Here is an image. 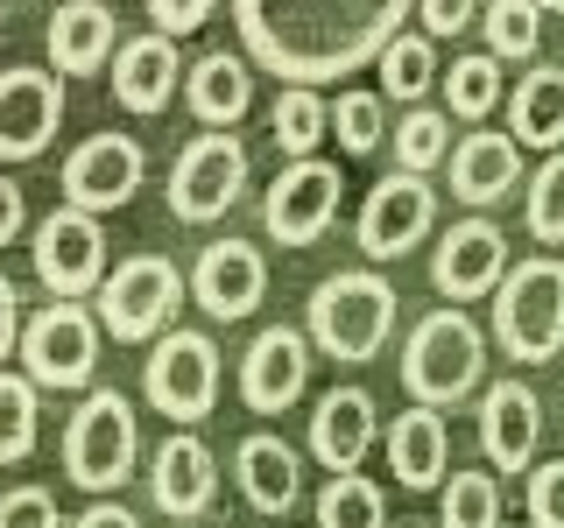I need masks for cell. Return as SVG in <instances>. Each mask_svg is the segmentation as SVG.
Returning <instances> with one entry per match:
<instances>
[{"mask_svg": "<svg viewBox=\"0 0 564 528\" xmlns=\"http://www.w3.org/2000/svg\"><path fill=\"white\" fill-rule=\"evenodd\" d=\"M416 0H234L240 43L261 70L290 85L352 78L402 35Z\"/></svg>", "mask_w": 564, "mask_h": 528, "instance_id": "6da1fadb", "label": "cell"}, {"mask_svg": "<svg viewBox=\"0 0 564 528\" xmlns=\"http://www.w3.org/2000/svg\"><path fill=\"white\" fill-rule=\"evenodd\" d=\"M487 381V331L473 324L458 304H437L410 324V345H402V387L423 409H452L473 387Z\"/></svg>", "mask_w": 564, "mask_h": 528, "instance_id": "7a4b0ae2", "label": "cell"}, {"mask_svg": "<svg viewBox=\"0 0 564 528\" xmlns=\"http://www.w3.org/2000/svg\"><path fill=\"white\" fill-rule=\"evenodd\" d=\"M141 465V416L120 387H85V402L64 422V480L113 501Z\"/></svg>", "mask_w": 564, "mask_h": 528, "instance_id": "3957f363", "label": "cell"}, {"mask_svg": "<svg viewBox=\"0 0 564 528\" xmlns=\"http://www.w3.org/2000/svg\"><path fill=\"white\" fill-rule=\"evenodd\" d=\"M395 331V282L375 268H339L311 289V345L325 360L367 366Z\"/></svg>", "mask_w": 564, "mask_h": 528, "instance_id": "277c9868", "label": "cell"}, {"mask_svg": "<svg viewBox=\"0 0 564 528\" xmlns=\"http://www.w3.org/2000/svg\"><path fill=\"white\" fill-rule=\"evenodd\" d=\"M494 339L522 366H543L564 352V261L557 254H529L508 268V282L494 289Z\"/></svg>", "mask_w": 564, "mask_h": 528, "instance_id": "5b68a950", "label": "cell"}, {"mask_svg": "<svg viewBox=\"0 0 564 528\" xmlns=\"http://www.w3.org/2000/svg\"><path fill=\"white\" fill-rule=\"evenodd\" d=\"M184 268L170 254H128L113 261V275L99 282V324L113 331L120 345H155L163 331H176V310H184Z\"/></svg>", "mask_w": 564, "mask_h": 528, "instance_id": "8992f818", "label": "cell"}, {"mask_svg": "<svg viewBox=\"0 0 564 528\" xmlns=\"http://www.w3.org/2000/svg\"><path fill=\"white\" fill-rule=\"evenodd\" d=\"M99 310L70 304V296H57V304H43L22 324V374L35 387H57V395H70V387H93L99 374Z\"/></svg>", "mask_w": 564, "mask_h": 528, "instance_id": "52a82bcc", "label": "cell"}, {"mask_svg": "<svg viewBox=\"0 0 564 528\" xmlns=\"http://www.w3.org/2000/svg\"><path fill=\"white\" fill-rule=\"evenodd\" d=\"M240 190H247V148H240L234 128H205V134H191L184 148H176V163H170V211L184 226L226 219V211L240 205Z\"/></svg>", "mask_w": 564, "mask_h": 528, "instance_id": "ba28073f", "label": "cell"}, {"mask_svg": "<svg viewBox=\"0 0 564 528\" xmlns=\"http://www.w3.org/2000/svg\"><path fill=\"white\" fill-rule=\"evenodd\" d=\"M141 395L170 422L212 416V402H219V345H212L205 331H184V324L163 331V339L149 345V360H141Z\"/></svg>", "mask_w": 564, "mask_h": 528, "instance_id": "9c48e42d", "label": "cell"}, {"mask_svg": "<svg viewBox=\"0 0 564 528\" xmlns=\"http://www.w3.org/2000/svg\"><path fill=\"white\" fill-rule=\"evenodd\" d=\"M29 261H35V282H43L50 296H70V304L99 296V282L113 275V268H106V226H99V211L57 205L50 219H35Z\"/></svg>", "mask_w": 564, "mask_h": 528, "instance_id": "30bf717a", "label": "cell"}, {"mask_svg": "<svg viewBox=\"0 0 564 528\" xmlns=\"http://www.w3.org/2000/svg\"><path fill=\"white\" fill-rule=\"evenodd\" d=\"M431 226H437V190H431V176L388 169L381 184L367 190L360 219H352V240H360L367 261H402L410 246L431 240Z\"/></svg>", "mask_w": 564, "mask_h": 528, "instance_id": "8fae6325", "label": "cell"}, {"mask_svg": "<svg viewBox=\"0 0 564 528\" xmlns=\"http://www.w3.org/2000/svg\"><path fill=\"white\" fill-rule=\"evenodd\" d=\"M339 190H346V176H339V163H325V155L282 163V176L269 184V198H261V226H269V240L275 246L325 240L332 219H339Z\"/></svg>", "mask_w": 564, "mask_h": 528, "instance_id": "7c38bea8", "label": "cell"}, {"mask_svg": "<svg viewBox=\"0 0 564 528\" xmlns=\"http://www.w3.org/2000/svg\"><path fill=\"white\" fill-rule=\"evenodd\" d=\"M149 176V148L134 134H85L78 148L64 155V205L78 211H120Z\"/></svg>", "mask_w": 564, "mask_h": 528, "instance_id": "4fadbf2b", "label": "cell"}, {"mask_svg": "<svg viewBox=\"0 0 564 528\" xmlns=\"http://www.w3.org/2000/svg\"><path fill=\"white\" fill-rule=\"evenodd\" d=\"M508 233L494 219H458L445 226V240H437V254H431V282H437V296H452V304H480V296H494L508 282Z\"/></svg>", "mask_w": 564, "mask_h": 528, "instance_id": "5bb4252c", "label": "cell"}, {"mask_svg": "<svg viewBox=\"0 0 564 528\" xmlns=\"http://www.w3.org/2000/svg\"><path fill=\"white\" fill-rule=\"evenodd\" d=\"M64 128V78L57 70L14 64L0 70V163H29L43 155Z\"/></svg>", "mask_w": 564, "mask_h": 528, "instance_id": "9a60e30c", "label": "cell"}, {"mask_svg": "<svg viewBox=\"0 0 564 528\" xmlns=\"http://www.w3.org/2000/svg\"><path fill=\"white\" fill-rule=\"evenodd\" d=\"M261 296H269V261H261L254 240H212L198 254V268H191V304L205 317H219V324L254 317Z\"/></svg>", "mask_w": 564, "mask_h": 528, "instance_id": "2e32d148", "label": "cell"}, {"mask_svg": "<svg viewBox=\"0 0 564 528\" xmlns=\"http://www.w3.org/2000/svg\"><path fill=\"white\" fill-rule=\"evenodd\" d=\"M311 387V331L296 324H269L254 345L240 352V402L254 416H282L296 409V395Z\"/></svg>", "mask_w": 564, "mask_h": 528, "instance_id": "e0dca14e", "label": "cell"}, {"mask_svg": "<svg viewBox=\"0 0 564 528\" xmlns=\"http://www.w3.org/2000/svg\"><path fill=\"white\" fill-rule=\"evenodd\" d=\"M149 501L163 507L170 521H198L212 501H219V458L198 430H170L149 458Z\"/></svg>", "mask_w": 564, "mask_h": 528, "instance_id": "ac0fdd59", "label": "cell"}, {"mask_svg": "<svg viewBox=\"0 0 564 528\" xmlns=\"http://www.w3.org/2000/svg\"><path fill=\"white\" fill-rule=\"evenodd\" d=\"M543 444V402L529 381H494L480 395V451L494 472H529Z\"/></svg>", "mask_w": 564, "mask_h": 528, "instance_id": "d6986e66", "label": "cell"}, {"mask_svg": "<svg viewBox=\"0 0 564 528\" xmlns=\"http://www.w3.org/2000/svg\"><path fill=\"white\" fill-rule=\"evenodd\" d=\"M375 437H381V409H375L367 387H332V395L317 402V416H311V458L325 472H360V458L375 451Z\"/></svg>", "mask_w": 564, "mask_h": 528, "instance_id": "ffe728a7", "label": "cell"}, {"mask_svg": "<svg viewBox=\"0 0 564 528\" xmlns=\"http://www.w3.org/2000/svg\"><path fill=\"white\" fill-rule=\"evenodd\" d=\"M381 451H388L395 486H410V493H431V486L452 480V430H445V416L423 409V402H410V409L388 422Z\"/></svg>", "mask_w": 564, "mask_h": 528, "instance_id": "44dd1931", "label": "cell"}, {"mask_svg": "<svg viewBox=\"0 0 564 528\" xmlns=\"http://www.w3.org/2000/svg\"><path fill=\"white\" fill-rule=\"evenodd\" d=\"M184 57H176V35H128V43L113 50V99L128 106V113H163L176 99V85H184Z\"/></svg>", "mask_w": 564, "mask_h": 528, "instance_id": "7402d4cb", "label": "cell"}, {"mask_svg": "<svg viewBox=\"0 0 564 528\" xmlns=\"http://www.w3.org/2000/svg\"><path fill=\"white\" fill-rule=\"evenodd\" d=\"M43 43H50V64H57L64 78H93V70L113 64V50H120L113 8H106V0H57Z\"/></svg>", "mask_w": 564, "mask_h": 528, "instance_id": "603a6c76", "label": "cell"}, {"mask_svg": "<svg viewBox=\"0 0 564 528\" xmlns=\"http://www.w3.org/2000/svg\"><path fill=\"white\" fill-rule=\"evenodd\" d=\"M234 472H240V493H247L254 515H290V507L304 501V458H296V444H282L275 430L240 437Z\"/></svg>", "mask_w": 564, "mask_h": 528, "instance_id": "cb8c5ba5", "label": "cell"}, {"mask_svg": "<svg viewBox=\"0 0 564 528\" xmlns=\"http://www.w3.org/2000/svg\"><path fill=\"white\" fill-rule=\"evenodd\" d=\"M452 198L458 205H473V211H487V205H501L508 190L522 184V141L516 134H466L452 148Z\"/></svg>", "mask_w": 564, "mask_h": 528, "instance_id": "d4e9b609", "label": "cell"}, {"mask_svg": "<svg viewBox=\"0 0 564 528\" xmlns=\"http://www.w3.org/2000/svg\"><path fill=\"white\" fill-rule=\"evenodd\" d=\"M184 99L205 128H240V113L254 106V57H240V50H205V57L184 70Z\"/></svg>", "mask_w": 564, "mask_h": 528, "instance_id": "484cf974", "label": "cell"}, {"mask_svg": "<svg viewBox=\"0 0 564 528\" xmlns=\"http://www.w3.org/2000/svg\"><path fill=\"white\" fill-rule=\"evenodd\" d=\"M508 134L522 148H564V64H536L529 78L508 92Z\"/></svg>", "mask_w": 564, "mask_h": 528, "instance_id": "4316f807", "label": "cell"}, {"mask_svg": "<svg viewBox=\"0 0 564 528\" xmlns=\"http://www.w3.org/2000/svg\"><path fill=\"white\" fill-rule=\"evenodd\" d=\"M269 134L290 163H304V155H317V141L332 134V99L317 85H282V99L269 106Z\"/></svg>", "mask_w": 564, "mask_h": 528, "instance_id": "83f0119b", "label": "cell"}, {"mask_svg": "<svg viewBox=\"0 0 564 528\" xmlns=\"http://www.w3.org/2000/svg\"><path fill=\"white\" fill-rule=\"evenodd\" d=\"M375 70H381V99L416 106V99L437 85V35H423V29L410 35V29H402L395 43H388L381 57H375Z\"/></svg>", "mask_w": 564, "mask_h": 528, "instance_id": "f1b7e54d", "label": "cell"}, {"mask_svg": "<svg viewBox=\"0 0 564 528\" xmlns=\"http://www.w3.org/2000/svg\"><path fill=\"white\" fill-rule=\"evenodd\" d=\"M43 437V387L0 366V465H22Z\"/></svg>", "mask_w": 564, "mask_h": 528, "instance_id": "f546056e", "label": "cell"}, {"mask_svg": "<svg viewBox=\"0 0 564 528\" xmlns=\"http://www.w3.org/2000/svg\"><path fill=\"white\" fill-rule=\"evenodd\" d=\"M395 169H416V176H431L437 163H452V113H437V106H410V113L395 120Z\"/></svg>", "mask_w": 564, "mask_h": 528, "instance_id": "4dcf8cb0", "label": "cell"}, {"mask_svg": "<svg viewBox=\"0 0 564 528\" xmlns=\"http://www.w3.org/2000/svg\"><path fill=\"white\" fill-rule=\"evenodd\" d=\"M317 528H388V501L367 472H332L317 493Z\"/></svg>", "mask_w": 564, "mask_h": 528, "instance_id": "1f68e13d", "label": "cell"}, {"mask_svg": "<svg viewBox=\"0 0 564 528\" xmlns=\"http://www.w3.org/2000/svg\"><path fill=\"white\" fill-rule=\"evenodd\" d=\"M437 528H501V480L494 472H452L437 486Z\"/></svg>", "mask_w": 564, "mask_h": 528, "instance_id": "d6a6232c", "label": "cell"}, {"mask_svg": "<svg viewBox=\"0 0 564 528\" xmlns=\"http://www.w3.org/2000/svg\"><path fill=\"white\" fill-rule=\"evenodd\" d=\"M501 92H508V85H501V57H487V50H480V57H458L445 70V113L452 120H473V128H480L494 106H501Z\"/></svg>", "mask_w": 564, "mask_h": 528, "instance_id": "836d02e7", "label": "cell"}, {"mask_svg": "<svg viewBox=\"0 0 564 528\" xmlns=\"http://www.w3.org/2000/svg\"><path fill=\"white\" fill-rule=\"evenodd\" d=\"M480 29H487V57L522 64V57H536V43H543V8L536 0H487Z\"/></svg>", "mask_w": 564, "mask_h": 528, "instance_id": "e575fe53", "label": "cell"}, {"mask_svg": "<svg viewBox=\"0 0 564 528\" xmlns=\"http://www.w3.org/2000/svg\"><path fill=\"white\" fill-rule=\"evenodd\" d=\"M522 226H529V240H536V246H564V148H557L536 176H529V190H522Z\"/></svg>", "mask_w": 564, "mask_h": 528, "instance_id": "d590c367", "label": "cell"}, {"mask_svg": "<svg viewBox=\"0 0 564 528\" xmlns=\"http://www.w3.org/2000/svg\"><path fill=\"white\" fill-rule=\"evenodd\" d=\"M332 134H339L346 155H375L381 141H388L381 92H339V99H332Z\"/></svg>", "mask_w": 564, "mask_h": 528, "instance_id": "8d00e7d4", "label": "cell"}, {"mask_svg": "<svg viewBox=\"0 0 564 528\" xmlns=\"http://www.w3.org/2000/svg\"><path fill=\"white\" fill-rule=\"evenodd\" d=\"M0 528H70V521L57 515L50 486H8L0 493Z\"/></svg>", "mask_w": 564, "mask_h": 528, "instance_id": "74e56055", "label": "cell"}, {"mask_svg": "<svg viewBox=\"0 0 564 528\" xmlns=\"http://www.w3.org/2000/svg\"><path fill=\"white\" fill-rule=\"evenodd\" d=\"M522 507H529V528H564V458H551V465L529 472Z\"/></svg>", "mask_w": 564, "mask_h": 528, "instance_id": "f35d334b", "label": "cell"}, {"mask_svg": "<svg viewBox=\"0 0 564 528\" xmlns=\"http://www.w3.org/2000/svg\"><path fill=\"white\" fill-rule=\"evenodd\" d=\"M416 22L423 35H466L480 22V0H416Z\"/></svg>", "mask_w": 564, "mask_h": 528, "instance_id": "ab89813d", "label": "cell"}, {"mask_svg": "<svg viewBox=\"0 0 564 528\" xmlns=\"http://www.w3.org/2000/svg\"><path fill=\"white\" fill-rule=\"evenodd\" d=\"M212 8L219 0H149V22H155V35H191L212 22Z\"/></svg>", "mask_w": 564, "mask_h": 528, "instance_id": "60d3db41", "label": "cell"}, {"mask_svg": "<svg viewBox=\"0 0 564 528\" xmlns=\"http://www.w3.org/2000/svg\"><path fill=\"white\" fill-rule=\"evenodd\" d=\"M22 233H29V198L14 176H0V246H14Z\"/></svg>", "mask_w": 564, "mask_h": 528, "instance_id": "b9f144b4", "label": "cell"}, {"mask_svg": "<svg viewBox=\"0 0 564 528\" xmlns=\"http://www.w3.org/2000/svg\"><path fill=\"white\" fill-rule=\"evenodd\" d=\"M22 289H14L8 275H0V360H8V352H22Z\"/></svg>", "mask_w": 564, "mask_h": 528, "instance_id": "7bdbcfd3", "label": "cell"}, {"mask_svg": "<svg viewBox=\"0 0 564 528\" xmlns=\"http://www.w3.org/2000/svg\"><path fill=\"white\" fill-rule=\"evenodd\" d=\"M70 528H141V515H134V507H120V501H93Z\"/></svg>", "mask_w": 564, "mask_h": 528, "instance_id": "ee69618b", "label": "cell"}, {"mask_svg": "<svg viewBox=\"0 0 564 528\" xmlns=\"http://www.w3.org/2000/svg\"><path fill=\"white\" fill-rule=\"evenodd\" d=\"M536 8H543V14H564V0H536Z\"/></svg>", "mask_w": 564, "mask_h": 528, "instance_id": "f6af8a7d", "label": "cell"}, {"mask_svg": "<svg viewBox=\"0 0 564 528\" xmlns=\"http://www.w3.org/2000/svg\"><path fill=\"white\" fill-rule=\"evenodd\" d=\"M0 29H8V0H0Z\"/></svg>", "mask_w": 564, "mask_h": 528, "instance_id": "bcb514c9", "label": "cell"}, {"mask_svg": "<svg viewBox=\"0 0 564 528\" xmlns=\"http://www.w3.org/2000/svg\"><path fill=\"white\" fill-rule=\"evenodd\" d=\"M176 528H198V521H176Z\"/></svg>", "mask_w": 564, "mask_h": 528, "instance_id": "7dc6e473", "label": "cell"}]
</instances>
